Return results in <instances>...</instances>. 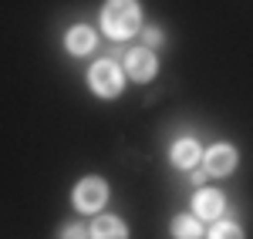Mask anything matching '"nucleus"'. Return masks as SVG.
I'll use <instances>...</instances> for the list:
<instances>
[{"instance_id": "obj_13", "label": "nucleus", "mask_w": 253, "mask_h": 239, "mask_svg": "<svg viewBox=\"0 0 253 239\" xmlns=\"http://www.w3.org/2000/svg\"><path fill=\"white\" fill-rule=\"evenodd\" d=\"M162 37H166V34H162L159 27H142V40H145V47H159Z\"/></svg>"}, {"instance_id": "obj_11", "label": "nucleus", "mask_w": 253, "mask_h": 239, "mask_svg": "<svg viewBox=\"0 0 253 239\" xmlns=\"http://www.w3.org/2000/svg\"><path fill=\"white\" fill-rule=\"evenodd\" d=\"M210 239H243V229L236 226V222H216L213 229H210Z\"/></svg>"}, {"instance_id": "obj_2", "label": "nucleus", "mask_w": 253, "mask_h": 239, "mask_svg": "<svg viewBox=\"0 0 253 239\" xmlns=\"http://www.w3.org/2000/svg\"><path fill=\"white\" fill-rule=\"evenodd\" d=\"M88 88L95 91L98 98H118L125 88V71L118 68V61L101 58L88 68Z\"/></svg>"}, {"instance_id": "obj_4", "label": "nucleus", "mask_w": 253, "mask_h": 239, "mask_svg": "<svg viewBox=\"0 0 253 239\" xmlns=\"http://www.w3.org/2000/svg\"><path fill=\"white\" fill-rule=\"evenodd\" d=\"M125 74L138 84H149V81L159 74V61H156V51L152 47H132L128 54H125V68H122Z\"/></svg>"}, {"instance_id": "obj_12", "label": "nucleus", "mask_w": 253, "mask_h": 239, "mask_svg": "<svg viewBox=\"0 0 253 239\" xmlns=\"http://www.w3.org/2000/svg\"><path fill=\"white\" fill-rule=\"evenodd\" d=\"M58 239H91V236H88V226L71 222V226H64V229L58 233Z\"/></svg>"}, {"instance_id": "obj_6", "label": "nucleus", "mask_w": 253, "mask_h": 239, "mask_svg": "<svg viewBox=\"0 0 253 239\" xmlns=\"http://www.w3.org/2000/svg\"><path fill=\"white\" fill-rule=\"evenodd\" d=\"M223 209H226V196L219 189H196L193 216H199V219H219Z\"/></svg>"}, {"instance_id": "obj_5", "label": "nucleus", "mask_w": 253, "mask_h": 239, "mask_svg": "<svg viewBox=\"0 0 253 239\" xmlns=\"http://www.w3.org/2000/svg\"><path fill=\"white\" fill-rule=\"evenodd\" d=\"M240 162V152L233 145L219 141L213 148H203V165H206V175H230Z\"/></svg>"}, {"instance_id": "obj_3", "label": "nucleus", "mask_w": 253, "mask_h": 239, "mask_svg": "<svg viewBox=\"0 0 253 239\" xmlns=\"http://www.w3.org/2000/svg\"><path fill=\"white\" fill-rule=\"evenodd\" d=\"M71 202H75V209H78V212L98 216V212H101V205L108 202V182L98 179V175H84V179L75 185Z\"/></svg>"}, {"instance_id": "obj_7", "label": "nucleus", "mask_w": 253, "mask_h": 239, "mask_svg": "<svg viewBox=\"0 0 253 239\" xmlns=\"http://www.w3.org/2000/svg\"><path fill=\"white\" fill-rule=\"evenodd\" d=\"M95 44H98V34H95V27H88V24H75V27L64 34V47H68V54H75V58L91 54Z\"/></svg>"}, {"instance_id": "obj_9", "label": "nucleus", "mask_w": 253, "mask_h": 239, "mask_svg": "<svg viewBox=\"0 0 253 239\" xmlns=\"http://www.w3.org/2000/svg\"><path fill=\"white\" fill-rule=\"evenodd\" d=\"M88 236H91V239H128V226L118 219V216H105V212H98L95 222L88 226Z\"/></svg>"}, {"instance_id": "obj_10", "label": "nucleus", "mask_w": 253, "mask_h": 239, "mask_svg": "<svg viewBox=\"0 0 253 239\" xmlns=\"http://www.w3.org/2000/svg\"><path fill=\"white\" fill-rule=\"evenodd\" d=\"M169 233H172V239H203L199 216H175L169 222Z\"/></svg>"}, {"instance_id": "obj_1", "label": "nucleus", "mask_w": 253, "mask_h": 239, "mask_svg": "<svg viewBox=\"0 0 253 239\" xmlns=\"http://www.w3.org/2000/svg\"><path fill=\"white\" fill-rule=\"evenodd\" d=\"M101 31L112 40H128L142 31V7L138 0H108L101 7Z\"/></svg>"}, {"instance_id": "obj_8", "label": "nucleus", "mask_w": 253, "mask_h": 239, "mask_svg": "<svg viewBox=\"0 0 253 239\" xmlns=\"http://www.w3.org/2000/svg\"><path fill=\"white\" fill-rule=\"evenodd\" d=\"M169 162H172L175 169H196V165L203 162V145H199L196 138L172 141V148H169Z\"/></svg>"}]
</instances>
